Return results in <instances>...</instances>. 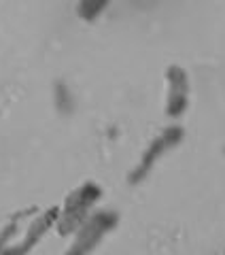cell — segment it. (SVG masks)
Returning a JSON list of instances; mask_svg holds the SVG:
<instances>
[{"mask_svg": "<svg viewBox=\"0 0 225 255\" xmlns=\"http://www.w3.org/2000/svg\"><path fill=\"white\" fill-rule=\"evenodd\" d=\"M181 136H183V130H181V128H170V130H166L162 136H159V138L153 142V147L147 151V155H144L142 164L138 166V172H136L134 177H132V181H138L144 172H149V168L155 164V159L162 155L166 149H170L172 145H176V142L181 140Z\"/></svg>", "mask_w": 225, "mask_h": 255, "instance_id": "cell-1", "label": "cell"}, {"mask_svg": "<svg viewBox=\"0 0 225 255\" xmlns=\"http://www.w3.org/2000/svg\"><path fill=\"white\" fill-rule=\"evenodd\" d=\"M170 83H172V94H170V102H168V113L176 117L187 107V79H185L183 70L179 68L170 70Z\"/></svg>", "mask_w": 225, "mask_h": 255, "instance_id": "cell-2", "label": "cell"}, {"mask_svg": "<svg viewBox=\"0 0 225 255\" xmlns=\"http://www.w3.org/2000/svg\"><path fill=\"white\" fill-rule=\"evenodd\" d=\"M109 4V0H81L79 2V15L85 19H94L98 13H102V9Z\"/></svg>", "mask_w": 225, "mask_h": 255, "instance_id": "cell-3", "label": "cell"}]
</instances>
